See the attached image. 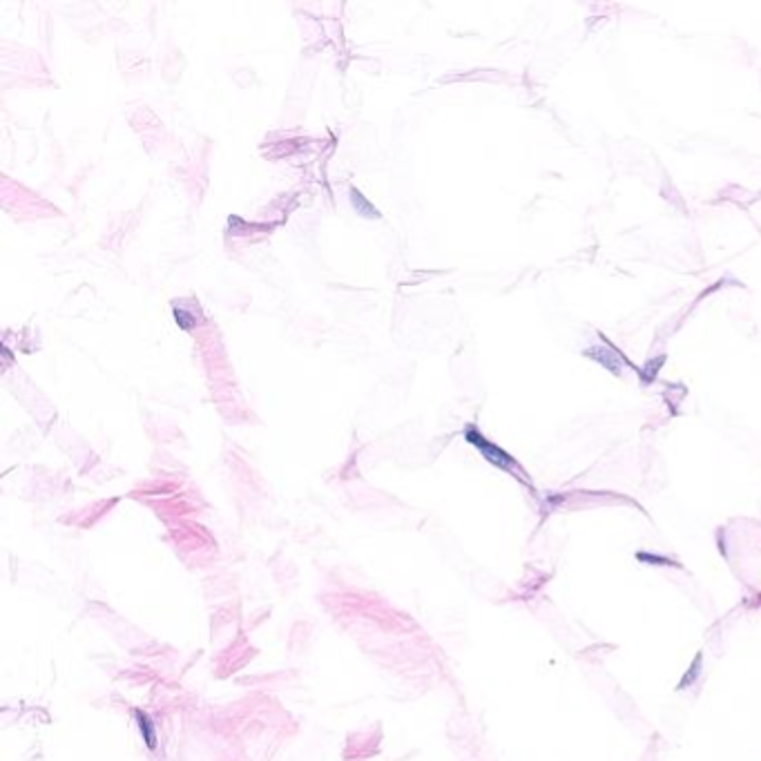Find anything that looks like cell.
Here are the masks:
<instances>
[{
	"label": "cell",
	"mask_w": 761,
	"mask_h": 761,
	"mask_svg": "<svg viewBox=\"0 0 761 761\" xmlns=\"http://www.w3.org/2000/svg\"><path fill=\"white\" fill-rule=\"evenodd\" d=\"M699 663H701V655H699V657L695 659V666H692V675H690V677H686V679H683L679 688H686V683H688V686H690V683L695 681V677L699 675V670H697V668H699Z\"/></svg>",
	"instance_id": "1"
}]
</instances>
